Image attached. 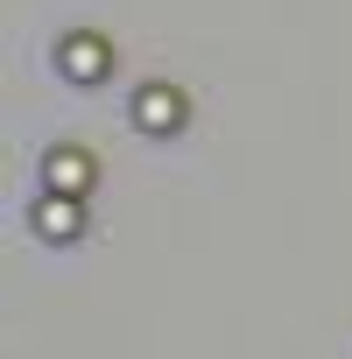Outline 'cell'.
<instances>
[{"label":"cell","instance_id":"2","mask_svg":"<svg viewBox=\"0 0 352 359\" xmlns=\"http://www.w3.org/2000/svg\"><path fill=\"white\" fill-rule=\"evenodd\" d=\"M64 71L71 78H99L106 71V43H64Z\"/></svg>","mask_w":352,"mask_h":359},{"label":"cell","instance_id":"3","mask_svg":"<svg viewBox=\"0 0 352 359\" xmlns=\"http://www.w3.org/2000/svg\"><path fill=\"white\" fill-rule=\"evenodd\" d=\"M43 226H50V233H71V226H78V219H71V198H50V212H43Z\"/></svg>","mask_w":352,"mask_h":359},{"label":"cell","instance_id":"1","mask_svg":"<svg viewBox=\"0 0 352 359\" xmlns=\"http://www.w3.org/2000/svg\"><path fill=\"white\" fill-rule=\"evenodd\" d=\"M134 120H141V127H176V120H184V106H176V99L155 85V92H141V99H134Z\"/></svg>","mask_w":352,"mask_h":359}]
</instances>
